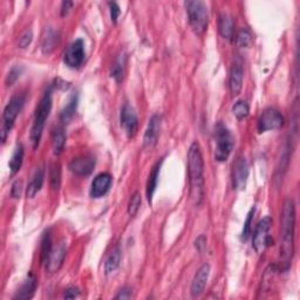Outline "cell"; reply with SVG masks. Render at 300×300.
Segmentation results:
<instances>
[{"label":"cell","mask_w":300,"mask_h":300,"mask_svg":"<svg viewBox=\"0 0 300 300\" xmlns=\"http://www.w3.org/2000/svg\"><path fill=\"white\" fill-rule=\"evenodd\" d=\"M23 190V182L22 181H15L13 185H12V190H11V195L13 198H19L20 194H22Z\"/></svg>","instance_id":"8d00e7d4"},{"label":"cell","mask_w":300,"mask_h":300,"mask_svg":"<svg viewBox=\"0 0 300 300\" xmlns=\"http://www.w3.org/2000/svg\"><path fill=\"white\" fill-rule=\"evenodd\" d=\"M215 159L218 162H224L229 159L233 149V136L224 123L218 122L215 125Z\"/></svg>","instance_id":"5b68a950"},{"label":"cell","mask_w":300,"mask_h":300,"mask_svg":"<svg viewBox=\"0 0 300 300\" xmlns=\"http://www.w3.org/2000/svg\"><path fill=\"white\" fill-rule=\"evenodd\" d=\"M109 10H111V18L113 23H116L117 19H119L120 14H121V9L117 3H109Z\"/></svg>","instance_id":"e575fe53"},{"label":"cell","mask_w":300,"mask_h":300,"mask_svg":"<svg viewBox=\"0 0 300 300\" xmlns=\"http://www.w3.org/2000/svg\"><path fill=\"white\" fill-rule=\"evenodd\" d=\"M52 109V89H47L44 96L40 100L38 106L35 108V114L33 120V125L31 129V141L33 144V148L36 149L39 147L40 140H41L42 132L45 128L46 120L50 116Z\"/></svg>","instance_id":"3957f363"},{"label":"cell","mask_w":300,"mask_h":300,"mask_svg":"<svg viewBox=\"0 0 300 300\" xmlns=\"http://www.w3.org/2000/svg\"><path fill=\"white\" fill-rule=\"evenodd\" d=\"M251 40H252V36H251V33L246 30V28H242V30L238 32L237 42L239 46L247 47L251 44Z\"/></svg>","instance_id":"d6a6232c"},{"label":"cell","mask_w":300,"mask_h":300,"mask_svg":"<svg viewBox=\"0 0 300 300\" xmlns=\"http://www.w3.org/2000/svg\"><path fill=\"white\" fill-rule=\"evenodd\" d=\"M243 76H244V71L241 63H234L233 67L231 68L229 87L230 92L233 96H237L242 91L243 87Z\"/></svg>","instance_id":"e0dca14e"},{"label":"cell","mask_w":300,"mask_h":300,"mask_svg":"<svg viewBox=\"0 0 300 300\" xmlns=\"http://www.w3.org/2000/svg\"><path fill=\"white\" fill-rule=\"evenodd\" d=\"M44 178H45L44 168L36 169L33 177H32V180L30 182V184H28L27 186L26 195L28 198H33L35 195L41 190V186L44 184Z\"/></svg>","instance_id":"d6986e66"},{"label":"cell","mask_w":300,"mask_h":300,"mask_svg":"<svg viewBox=\"0 0 300 300\" xmlns=\"http://www.w3.org/2000/svg\"><path fill=\"white\" fill-rule=\"evenodd\" d=\"M50 183L51 188L56 191L61 185V165L58 162L52 163L50 167Z\"/></svg>","instance_id":"4316f807"},{"label":"cell","mask_w":300,"mask_h":300,"mask_svg":"<svg viewBox=\"0 0 300 300\" xmlns=\"http://www.w3.org/2000/svg\"><path fill=\"white\" fill-rule=\"evenodd\" d=\"M210 274V265L204 264L203 266L200 267V270L197 271L196 274H195L194 281L191 284V295L192 297H198L204 292V289L206 286V283H208Z\"/></svg>","instance_id":"9a60e30c"},{"label":"cell","mask_w":300,"mask_h":300,"mask_svg":"<svg viewBox=\"0 0 300 300\" xmlns=\"http://www.w3.org/2000/svg\"><path fill=\"white\" fill-rule=\"evenodd\" d=\"M188 173L190 195H191L194 203L200 205L204 197V161L201 147L197 142H194L189 148Z\"/></svg>","instance_id":"7a4b0ae2"},{"label":"cell","mask_w":300,"mask_h":300,"mask_svg":"<svg viewBox=\"0 0 300 300\" xmlns=\"http://www.w3.org/2000/svg\"><path fill=\"white\" fill-rule=\"evenodd\" d=\"M65 144H66V134L62 127H55L52 133V145L53 152L56 156L63 152Z\"/></svg>","instance_id":"44dd1931"},{"label":"cell","mask_w":300,"mask_h":300,"mask_svg":"<svg viewBox=\"0 0 300 300\" xmlns=\"http://www.w3.org/2000/svg\"><path fill=\"white\" fill-rule=\"evenodd\" d=\"M247 177H249V165L244 157H239L233 164V188L237 190L245 189Z\"/></svg>","instance_id":"5bb4252c"},{"label":"cell","mask_w":300,"mask_h":300,"mask_svg":"<svg viewBox=\"0 0 300 300\" xmlns=\"http://www.w3.org/2000/svg\"><path fill=\"white\" fill-rule=\"evenodd\" d=\"M124 71H125V55L121 54L119 58L116 59L114 66H113L112 76L117 81V82H120V81L123 80Z\"/></svg>","instance_id":"83f0119b"},{"label":"cell","mask_w":300,"mask_h":300,"mask_svg":"<svg viewBox=\"0 0 300 300\" xmlns=\"http://www.w3.org/2000/svg\"><path fill=\"white\" fill-rule=\"evenodd\" d=\"M23 161H24V147L23 144H18L17 147H15L13 154H12V157L9 163L12 175H15V174L19 172L23 165Z\"/></svg>","instance_id":"cb8c5ba5"},{"label":"cell","mask_w":300,"mask_h":300,"mask_svg":"<svg viewBox=\"0 0 300 300\" xmlns=\"http://www.w3.org/2000/svg\"><path fill=\"white\" fill-rule=\"evenodd\" d=\"M121 263V250L120 247L117 246L114 250L109 253V256L106 261V264H104V270H106L107 274H111L113 272H115L119 267Z\"/></svg>","instance_id":"d4e9b609"},{"label":"cell","mask_w":300,"mask_h":300,"mask_svg":"<svg viewBox=\"0 0 300 300\" xmlns=\"http://www.w3.org/2000/svg\"><path fill=\"white\" fill-rule=\"evenodd\" d=\"M249 104H247L245 101H238V102L234 103L232 107V113L233 115L237 117L238 120H243L249 115Z\"/></svg>","instance_id":"f546056e"},{"label":"cell","mask_w":300,"mask_h":300,"mask_svg":"<svg viewBox=\"0 0 300 300\" xmlns=\"http://www.w3.org/2000/svg\"><path fill=\"white\" fill-rule=\"evenodd\" d=\"M80 292L78 289H75V287H70V289H67L65 291V294L63 297L67 298V299H74L76 297H79Z\"/></svg>","instance_id":"74e56055"},{"label":"cell","mask_w":300,"mask_h":300,"mask_svg":"<svg viewBox=\"0 0 300 300\" xmlns=\"http://www.w3.org/2000/svg\"><path fill=\"white\" fill-rule=\"evenodd\" d=\"M73 4L72 2H63L62 3V6H61V15H66L68 14V12H70V10L73 7Z\"/></svg>","instance_id":"60d3db41"},{"label":"cell","mask_w":300,"mask_h":300,"mask_svg":"<svg viewBox=\"0 0 300 300\" xmlns=\"http://www.w3.org/2000/svg\"><path fill=\"white\" fill-rule=\"evenodd\" d=\"M95 168V159L91 155H82L76 157L70 163V169L78 176H88Z\"/></svg>","instance_id":"7c38bea8"},{"label":"cell","mask_w":300,"mask_h":300,"mask_svg":"<svg viewBox=\"0 0 300 300\" xmlns=\"http://www.w3.org/2000/svg\"><path fill=\"white\" fill-rule=\"evenodd\" d=\"M67 252V245L65 242H60L58 245L52 247L50 256H48L46 264V269L50 273H55L60 270V267L62 266L65 257H66Z\"/></svg>","instance_id":"9c48e42d"},{"label":"cell","mask_w":300,"mask_h":300,"mask_svg":"<svg viewBox=\"0 0 300 300\" xmlns=\"http://www.w3.org/2000/svg\"><path fill=\"white\" fill-rule=\"evenodd\" d=\"M59 40H60V35L58 33V31L48 28V30L46 31V34H45L42 39L44 53H51V52L55 48L56 45L59 44Z\"/></svg>","instance_id":"603a6c76"},{"label":"cell","mask_w":300,"mask_h":300,"mask_svg":"<svg viewBox=\"0 0 300 300\" xmlns=\"http://www.w3.org/2000/svg\"><path fill=\"white\" fill-rule=\"evenodd\" d=\"M205 243H206L205 237L201 236V237H198L196 239V242H195V246H196V249L198 251H202V250H203V247L205 246Z\"/></svg>","instance_id":"ab89813d"},{"label":"cell","mask_w":300,"mask_h":300,"mask_svg":"<svg viewBox=\"0 0 300 300\" xmlns=\"http://www.w3.org/2000/svg\"><path fill=\"white\" fill-rule=\"evenodd\" d=\"M111 185H112V176L107 173L100 174V175H97L94 178V181H93L92 188H91V196L94 198L102 197L103 195H106L108 192Z\"/></svg>","instance_id":"2e32d148"},{"label":"cell","mask_w":300,"mask_h":300,"mask_svg":"<svg viewBox=\"0 0 300 300\" xmlns=\"http://www.w3.org/2000/svg\"><path fill=\"white\" fill-rule=\"evenodd\" d=\"M84 59V45L82 40H76L67 48L63 55V61L71 68L79 67Z\"/></svg>","instance_id":"8fae6325"},{"label":"cell","mask_w":300,"mask_h":300,"mask_svg":"<svg viewBox=\"0 0 300 300\" xmlns=\"http://www.w3.org/2000/svg\"><path fill=\"white\" fill-rule=\"evenodd\" d=\"M218 30L220 33L225 39H231L234 32V22L233 19L228 14H222L218 22Z\"/></svg>","instance_id":"7402d4cb"},{"label":"cell","mask_w":300,"mask_h":300,"mask_svg":"<svg viewBox=\"0 0 300 300\" xmlns=\"http://www.w3.org/2000/svg\"><path fill=\"white\" fill-rule=\"evenodd\" d=\"M254 213H256V208L253 206V208L249 211V213H247V217H246L245 223H244V228H243V231H242V239H243V241H246V239L250 237L251 229H252V223H253Z\"/></svg>","instance_id":"4dcf8cb0"},{"label":"cell","mask_w":300,"mask_h":300,"mask_svg":"<svg viewBox=\"0 0 300 300\" xmlns=\"http://www.w3.org/2000/svg\"><path fill=\"white\" fill-rule=\"evenodd\" d=\"M32 40H33V32H32L31 30H26L22 34V36L19 38L18 46L20 48H26V47L30 46V44L32 42Z\"/></svg>","instance_id":"836d02e7"},{"label":"cell","mask_w":300,"mask_h":300,"mask_svg":"<svg viewBox=\"0 0 300 300\" xmlns=\"http://www.w3.org/2000/svg\"><path fill=\"white\" fill-rule=\"evenodd\" d=\"M281 224V262L283 269L287 270L292 264L294 254L295 205L292 198H287L284 202Z\"/></svg>","instance_id":"6da1fadb"},{"label":"cell","mask_w":300,"mask_h":300,"mask_svg":"<svg viewBox=\"0 0 300 300\" xmlns=\"http://www.w3.org/2000/svg\"><path fill=\"white\" fill-rule=\"evenodd\" d=\"M25 104V97L24 95L13 96L7 103V106L4 109L3 114V125H2V140L3 142L6 141V137L9 135L11 129L13 128L15 120L22 112V109Z\"/></svg>","instance_id":"8992f818"},{"label":"cell","mask_w":300,"mask_h":300,"mask_svg":"<svg viewBox=\"0 0 300 300\" xmlns=\"http://www.w3.org/2000/svg\"><path fill=\"white\" fill-rule=\"evenodd\" d=\"M271 225H272V220L270 217L263 218L258 223L252 239V245L257 252H263L266 249V246L269 245Z\"/></svg>","instance_id":"52a82bcc"},{"label":"cell","mask_w":300,"mask_h":300,"mask_svg":"<svg viewBox=\"0 0 300 300\" xmlns=\"http://www.w3.org/2000/svg\"><path fill=\"white\" fill-rule=\"evenodd\" d=\"M121 125H122L124 132L127 133L128 137H134L136 135L137 129H139V119L134 108L129 104H124L121 109Z\"/></svg>","instance_id":"30bf717a"},{"label":"cell","mask_w":300,"mask_h":300,"mask_svg":"<svg viewBox=\"0 0 300 300\" xmlns=\"http://www.w3.org/2000/svg\"><path fill=\"white\" fill-rule=\"evenodd\" d=\"M142 204V198L140 192H135L131 197V201H129L128 204V212L131 216H135V215L139 212Z\"/></svg>","instance_id":"1f68e13d"},{"label":"cell","mask_w":300,"mask_h":300,"mask_svg":"<svg viewBox=\"0 0 300 300\" xmlns=\"http://www.w3.org/2000/svg\"><path fill=\"white\" fill-rule=\"evenodd\" d=\"M184 6L186 10V14H188L189 25L195 32V34H204L209 23L208 7H206L203 2H200V0L185 2Z\"/></svg>","instance_id":"277c9868"},{"label":"cell","mask_w":300,"mask_h":300,"mask_svg":"<svg viewBox=\"0 0 300 300\" xmlns=\"http://www.w3.org/2000/svg\"><path fill=\"white\" fill-rule=\"evenodd\" d=\"M76 107H78V96L73 95L71 97V100L68 101L67 106L65 107L63 111L61 112V115H60V119H61L63 123H68L73 117H74Z\"/></svg>","instance_id":"484cf974"},{"label":"cell","mask_w":300,"mask_h":300,"mask_svg":"<svg viewBox=\"0 0 300 300\" xmlns=\"http://www.w3.org/2000/svg\"><path fill=\"white\" fill-rule=\"evenodd\" d=\"M35 290H36V279L34 278L33 274H30L25 281V283H24L22 287L18 290L17 294L14 295L13 299H17V300L31 299L32 297H33Z\"/></svg>","instance_id":"ac0fdd59"},{"label":"cell","mask_w":300,"mask_h":300,"mask_svg":"<svg viewBox=\"0 0 300 300\" xmlns=\"http://www.w3.org/2000/svg\"><path fill=\"white\" fill-rule=\"evenodd\" d=\"M19 75H20V70H19V68H17V67L13 68V70H12L9 73V75H7L6 83L9 84V86H12V84H13L15 82V80H17L19 78Z\"/></svg>","instance_id":"d590c367"},{"label":"cell","mask_w":300,"mask_h":300,"mask_svg":"<svg viewBox=\"0 0 300 300\" xmlns=\"http://www.w3.org/2000/svg\"><path fill=\"white\" fill-rule=\"evenodd\" d=\"M161 165H162V161L157 162V163L155 164V167L153 168L152 173H150V175H149V180H148V183H147V198H148L149 203H152L153 196L156 191L157 182H159L160 172H161Z\"/></svg>","instance_id":"ffe728a7"},{"label":"cell","mask_w":300,"mask_h":300,"mask_svg":"<svg viewBox=\"0 0 300 300\" xmlns=\"http://www.w3.org/2000/svg\"><path fill=\"white\" fill-rule=\"evenodd\" d=\"M52 247H53V245H52V236H51L50 231H47V232L44 233V237H42V241H41V261H42V263H46L48 256H50Z\"/></svg>","instance_id":"f1b7e54d"},{"label":"cell","mask_w":300,"mask_h":300,"mask_svg":"<svg viewBox=\"0 0 300 300\" xmlns=\"http://www.w3.org/2000/svg\"><path fill=\"white\" fill-rule=\"evenodd\" d=\"M161 125H162V119L160 115H154L152 119L149 120L148 128L144 134L143 144L145 148L153 149L157 144L159 141L160 133H161Z\"/></svg>","instance_id":"4fadbf2b"},{"label":"cell","mask_w":300,"mask_h":300,"mask_svg":"<svg viewBox=\"0 0 300 300\" xmlns=\"http://www.w3.org/2000/svg\"><path fill=\"white\" fill-rule=\"evenodd\" d=\"M116 299H129L132 298V291L129 289H123L120 291L119 294L115 295Z\"/></svg>","instance_id":"f35d334b"},{"label":"cell","mask_w":300,"mask_h":300,"mask_svg":"<svg viewBox=\"0 0 300 300\" xmlns=\"http://www.w3.org/2000/svg\"><path fill=\"white\" fill-rule=\"evenodd\" d=\"M284 125V117L277 109L269 108L264 111L258 120V131L265 133L269 131L279 129Z\"/></svg>","instance_id":"ba28073f"}]
</instances>
